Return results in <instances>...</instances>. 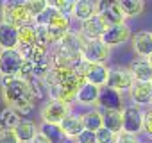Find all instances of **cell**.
I'll use <instances>...</instances> for the list:
<instances>
[{
  "label": "cell",
  "mask_w": 152,
  "mask_h": 143,
  "mask_svg": "<svg viewBox=\"0 0 152 143\" xmlns=\"http://www.w3.org/2000/svg\"><path fill=\"white\" fill-rule=\"evenodd\" d=\"M38 45V36H36V25L31 23V25H25L20 29V45H18V50L23 54V57L27 55V52L31 48H34Z\"/></svg>",
  "instance_id": "44dd1931"
},
{
  "label": "cell",
  "mask_w": 152,
  "mask_h": 143,
  "mask_svg": "<svg viewBox=\"0 0 152 143\" xmlns=\"http://www.w3.org/2000/svg\"><path fill=\"white\" fill-rule=\"evenodd\" d=\"M2 97H4L7 107L15 109L18 115H27L34 109L36 98L32 95L31 82L22 79V77H15L7 84H4L2 86Z\"/></svg>",
  "instance_id": "6da1fadb"
},
{
  "label": "cell",
  "mask_w": 152,
  "mask_h": 143,
  "mask_svg": "<svg viewBox=\"0 0 152 143\" xmlns=\"http://www.w3.org/2000/svg\"><path fill=\"white\" fill-rule=\"evenodd\" d=\"M20 120H22L20 115L11 107H6L2 113H0V123H2L6 129H15L20 123Z\"/></svg>",
  "instance_id": "83f0119b"
},
{
  "label": "cell",
  "mask_w": 152,
  "mask_h": 143,
  "mask_svg": "<svg viewBox=\"0 0 152 143\" xmlns=\"http://www.w3.org/2000/svg\"><path fill=\"white\" fill-rule=\"evenodd\" d=\"M97 15L109 27L125 23V15H124L120 4L118 2H113V0H99V2H97Z\"/></svg>",
  "instance_id": "52a82bcc"
},
{
  "label": "cell",
  "mask_w": 152,
  "mask_h": 143,
  "mask_svg": "<svg viewBox=\"0 0 152 143\" xmlns=\"http://www.w3.org/2000/svg\"><path fill=\"white\" fill-rule=\"evenodd\" d=\"M25 64L23 54L16 50H2L0 52V77H20Z\"/></svg>",
  "instance_id": "277c9868"
},
{
  "label": "cell",
  "mask_w": 152,
  "mask_h": 143,
  "mask_svg": "<svg viewBox=\"0 0 152 143\" xmlns=\"http://www.w3.org/2000/svg\"><path fill=\"white\" fill-rule=\"evenodd\" d=\"M50 6L54 9H57L64 16L73 15V9H75V2H73V0H54V2H50Z\"/></svg>",
  "instance_id": "f1b7e54d"
},
{
  "label": "cell",
  "mask_w": 152,
  "mask_h": 143,
  "mask_svg": "<svg viewBox=\"0 0 152 143\" xmlns=\"http://www.w3.org/2000/svg\"><path fill=\"white\" fill-rule=\"evenodd\" d=\"M118 4H120V7L124 11L125 18L138 16L145 9V2H143V0H118Z\"/></svg>",
  "instance_id": "484cf974"
},
{
  "label": "cell",
  "mask_w": 152,
  "mask_h": 143,
  "mask_svg": "<svg viewBox=\"0 0 152 143\" xmlns=\"http://www.w3.org/2000/svg\"><path fill=\"white\" fill-rule=\"evenodd\" d=\"M116 136H118V134H115V132H111L109 129L102 127V129L97 131V143H115V141H116Z\"/></svg>",
  "instance_id": "f546056e"
},
{
  "label": "cell",
  "mask_w": 152,
  "mask_h": 143,
  "mask_svg": "<svg viewBox=\"0 0 152 143\" xmlns=\"http://www.w3.org/2000/svg\"><path fill=\"white\" fill-rule=\"evenodd\" d=\"M83 48L84 39L79 34V31H72L66 34L57 45L52 47V59L54 66L57 68H75V64L83 61Z\"/></svg>",
  "instance_id": "7a4b0ae2"
},
{
  "label": "cell",
  "mask_w": 152,
  "mask_h": 143,
  "mask_svg": "<svg viewBox=\"0 0 152 143\" xmlns=\"http://www.w3.org/2000/svg\"><path fill=\"white\" fill-rule=\"evenodd\" d=\"M20 45V29L0 22V52L2 50H16Z\"/></svg>",
  "instance_id": "4fadbf2b"
},
{
  "label": "cell",
  "mask_w": 152,
  "mask_h": 143,
  "mask_svg": "<svg viewBox=\"0 0 152 143\" xmlns=\"http://www.w3.org/2000/svg\"><path fill=\"white\" fill-rule=\"evenodd\" d=\"M2 22L22 29L25 25L34 23L32 16L29 15L27 7H25V0L23 2H18V0H11V2H4L2 4Z\"/></svg>",
  "instance_id": "3957f363"
},
{
  "label": "cell",
  "mask_w": 152,
  "mask_h": 143,
  "mask_svg": "<svg viewBox=\"0 0 152 143\" xmlns=\"http://www.w3.org/2000/svg\"><path fill=\"white\" fill-rule=\"evenodd\" d=\"M4 131H6V127H4V125H2V123H0V134H2V132H4Z\"/></svg>",
  "instance_id": "e575fe53"
},
{
  "label": "cell",
  "mask_w": 152,
  "mask_h": 143,
  "mask_svg": "<svg viewBox=\"0 0 152 143\" xmlns=\"http://www.w3.org/2000/svg\"><path fill=\"white\" fill-rule=\"evenodd\" d=\"M39 132L45 134V138L50 143H73V139H70L63 129L59 125H50V123H41L39 125Z\"/></svg>",
  "instance_id": "cb8c5ba5"
},
{
  "label": "cell",
  "mask_w": 152,
  "mask_h": 143,
  "mask_svg": "<svg viewBox=\"0 0 152 143\" xmlns=\"http://www.w3.org/2000/svg\"><path fill=\"white\" fill-rule=\"evenodd\" d=\"M83 77L86 82H91L99 88L107 86V79H109V68L106 64H84V72H83Z\"/></svg>",
  "instance_id": "8fae6325"
},
{
  "label": "cell",
  "mask_w": 152,
  "mask_h": 143,
  "mask_svg": "<svg viewBox=\"0 0 152 143\" xmlns=\"http://www.w3.org/2000/svg\"><path fill=\"white\" fill-rule=\"evenodd\" d=\"M109 52H111V48L102 39L84 41L83 61H86L90 64H106V61L109 59Z\"/></svg>",
  "instance_id": "9c48e42d"
},
{
  "label": "cell",
  "mask_w": 152,
  "mask_h": 143,
  "mask_svg": "<svg viewBox=\"0 0 152 143\" xmlns=\"http://www.w3.org/2000/svg\"><path fill=\"white\" fill-rule=\"evenodd\" d=\"M115 143H140V141H138L136 136H131V134L122 132V134L116 136V141H115Z\"/></svg>",
  "instance_id": "836d02e7"
},
{
  "label": "cell",
  "mask_w": 152,
  "mask_h": 143,
  "mask_svg": "<svg viewBox=\"0 0 152 143\" xmlns=\"http://www.w3.org/2000/svg\"><path fill=\"white\" fill-rule=\"evenodd\" d=\"M73 143H97V132H91V131H83L77 138L73 139Z\"/></svg>",
  "instance_id": "4dcf8cb0"
},
{
  "label": "cell",
  "mask_w": 152,
  "mask_h": 143,
  "mask_svg": "<svg viewBox=\"0 0 152 143\" xmlns=\"http://www.w3.org/2000/svg\"><path fill=\"white\" fill-rule=\"evenodd\" d=\"M0 143H22L15 132V129H6L2 134H0Z\"/></svg>",
  "instance_id": "1f68e13d"
},
{
  "label": "cell",
  "mask_w": 152,
  "mask_h": 143,
  "mask_svg": "<svg viewBox=\"0 0 152 143\" xmlns=\"http://www.w3.org/2000/svg\"><path fill=\"white\" fill-rule=\"evenodd\" d=\"M148 61H150V64H152V55H150V57H148Z\"/></svg>",
  "instance_id": "d590c367"
},
{
  "label": "cell",
  "mask_w": 152,
  "mask_h": 143,
  "mask_svg": "<svg viewBox=\"0 0 152 143\" xmlns=\"http://www.w3.org/2000/svg\"><path fill=\"white\" fill-rule=\"evenodd\" d=\"M124 116V131L125 134L131 136H138L140 132H143V118H145V111L138 106H125L122 111Z\"/></svg>",
  "instance_id": "ba28073f"
},
{
  "label": "cell",
  "mask_w": 152,
  "mask_h": 143,
  "mask_svg": "<svg viewBox=\"0 0 152 143\" xmlns=\"http://www.w3.org/2000/svg\"><path fill=\"white\" fill-rule=\"evenodd\" d=\"M97 107H102L104 111L107 109H115V111H124V102H122V93L104 86L100 90V97H99V104Z\"/></svg>",
  "instance_id": "2e32d148"
},
{
  "label": "cell",
  "mask_w": 152,
  "mask_h": 143,
  "mask_svg": "<svg viewBox=\"0 0 152 143\" xmlns=\"http://www.w3.org/2000/svg\"><path fill=\"white\" fill-rule=\"evenodd\" d=\"M132 50L136 52L138 57L148 59L152 55V32L148 31H140L132 36Z\"/></svg>",
  "instance_id": "e0dca14e"
},
{
  "label": "cell",
  "mask_w": 152,
  "mask_h": 143,
  "mask_svg": "<svg viewBox=\"0 0 152 143\" xmlns=\"http://www.w3.org/2000/svg\"><path fill=\"white\" fill-rule=\"evenodd\" d=\"M102 116H104V127L106 129H109L115 134H122V131H124V116H122V111L107 109V111H102Z\"/></svg>",
  "instance_id": "603a6c76"
},
{
  "label": "cell",
  "mask_w": 152,
  "mask_h": 143,
  "mask_svg": "<svg viewBox=\"0 0 152 143\" xmlns=\"http://www.w3.org/2000/svg\"><path fill=\"white\" fill-rule=\"evenodd\" d=\"M132 106L145 107L152 106V82H134L132 90L129 91Z\"/></svg>",
  "instance_id": "5bb4252c"
},
{
  "label": "cell",
  "mask_w": 152,
  "mask_h": 143,
  "mask_svg": "<svg viewBox=\"0 0 152 143\" xmlns=\"http://www.w3.org/2000/svg\"><path fill=\"white\" fill-rule=\"evenodd\" d=\"M109 29V25L97 15L91 20L81 23L79 27V34L83 36L84 41H95V39H102V36L106 34V31Z\"/></svg>",
  "instance_id": "30bf717a"
},
{
  "label": "cell",
  "mask_w": 152,
  "mask_h": 143,
  "mask_svg": "<svg viewBox=\"0 0 152 143\" xmlns=\"http://www.w3.org/2000/svg\"><path fill=\"white\" fill-rule=\"evenodd\" d=\"M134 77L131 74V70L125 66H113L109 68V79H107V88L118 91V93H125L131 91L134 86Z\"/></svg>",
  "instance_id": "8992f818"
},
{
  "label": "cell",
  "mask_w": 152,
  "mask_h": 143,
  "mask_svg": "<svg viewBox=\"0 0 152 143\" xmlns=\"http://www.w3.org/2000/svg\"><path fill=\"white\" fill-rule=\"evenodd\" d=\"M143 132L148 134L152 138V109L148 107L145 111V118H143Z\"/></svg>",
  "instance_id": "d6a6232c"
},
{
  "label": "cell",
  "mask_w": 152,
  "mask_h": 143,
  "mask_svg": "<svg viewBox=\"0 0 152 143\" xmlns=\"http://www.w3.org/2000/svg\"><path fill=\"white\" fill-rule=\"evenodd\" d=\"M100 90H102V88H99V86H95V84H91V82H84V84L79 88V91H77L75 102H77L79 106H84V107H91V109H93V106L97 107V104H99Z\"/></svg>",
  "instance_id": "9a60e30c"
},
{
  "label": "cell",
  "mask_w": 152,
  "mask_h": 143,
  "mask_svg": "<svg viewBox=\"0 0 152 143\" xmlns=\"http://www.w3.org/2000/svg\"><path fill=\"white\" fill-rule=\"evenodd\" d=\"M72 113L70 104H63L57 100H48L41 106V123H50V125H61L63 120Z\"/></svg>",
  "instance_id": "5b68a950"
},
{
  "label": "cell",
  "mask_w": 152,
  "mask_h": 143,
  "mask_svg": "<svg viewBox=\"0 0 152 143\" xmlns=\"http://www.w3.org/2000/svg\"><path fill=\"white\" fill-rule=\"evenodd\" d=\"M150 109H152V106H150Z\"/></svg>",
  "instance_id": "8d00e7d4"
},
{
  "label": "cell",
  "mask_w": 152,
  "mask_h": 143,
  "mask_svg": "<svg viewBox=\"0 0 152 143\" xmlns=\"http://www.w3.org/2000/svg\"><path fill=\"white\" fill-rule=\"evenodd\" d=\"M83 122H84V129H86V131L97 132L99 129L104 127V116H102V111H100L99 107L88 109L86 113H83Z\"/></svg>",
  "instance_id": "d4e9b609"
},
{
  "label": "cell",
  "mask_w": 152,
  "mask_h": 143,
  "mask_svg": "<svg viewBox=\"0 0 152 143\" xmlns=\"http://www.w3.org/2000/svg\"><path fill=\"white\" fill-rule=\"evenodd\" d=\"M132 32H131V27L127 23H122V25H115V27H109L106 31V34L102 36V41L111 48V47H116V45H122L129 39H132Z\"/></svg>",
  "instance_id": "7c38bea8"
},
{
  "label": "cell",
  "mask_w": 152,
  "mask_h": 143,
  "mask_svg": "<svg viewBox=\"0 0 152 143\" xmlns=\"http://www.w3.org/2000/svg\"><path fill=\"white\" fill-rule=\"evenodd\" d=\"M15 132H16V136H18V139L22 143H32L34 138L39 134L38 125L32 120H27V118H22L20 120V123L15 127Z\"/></svg>",
  "instance_id": "7402d4cb"
},
{
  "label": "cell",
  "mask_w": 152,
  "mask_h": 143,
  "mask_svg": "<svg viewBox=\"0 0 152 143\" xmlns=\"http://www.w3.org/2000/svg\"><path fill=\"white\" fill-rule=\"evenodd\" d=\"M129 70L136 82H152V64L148 59H134L129 64Z\"/></svg>",
  "instance_id": "ac0fdd59"
},
{
  "label": "cell",
  "mask_w": 152,
  "mask_h": 143,
  "mask_svg": "<svg viewBox=\"0 0 152 143\" xmlns=\"http://www.w3.org/2000/svg\"><path fill=\"white\" fill-rule=\"evenodd\" d=\"M72 16L79 23L91 20L93 16H97V2H93V0H77Z\"/></svg>",
  "instance_id": "d6986e66"
},
{
  "label": "cell",
  "mask_w": 152,
  "mask_h": 143,
  "mask_svg": "<svg viewBox=\"0 0 152 143\" xmlns=\"http://www.w3.org/2000/svg\"><path fill=\"white\" fill-rule=\"evenodd\" d=\"M48 6H50L48 0H25V7H27L29 15L32 16V20H36L39 15H43Z\"/></svg>",
  "instance_id": "4316f807"
},
{
  "label": "cell",
  "mask_w": 152,
  "mask_h": 143,
  "mask_svg": "<svg viewBox=\"0 0 152 143\" xmlns=\"http://www.w3.org/2000/svg\"><path fill=\"white\" fill-rule=\"evenodd\" d=\"M63 129V132L70 138V139H75L83 131H84V122H83V115H75V113H70L63 123L59 125Z\"/></svg>",
  "instance_id": "ffe728a7"
}]
</instances>
